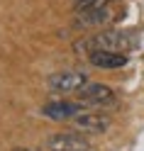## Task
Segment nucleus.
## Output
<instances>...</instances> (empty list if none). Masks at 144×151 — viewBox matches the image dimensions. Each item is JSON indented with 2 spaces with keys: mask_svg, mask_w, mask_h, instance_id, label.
<instances>
[{
  "mask_svg": "<svg viewBox=\"0 0 144 151\" xmlns=\"http://www.w3.org/2000/svg\"><path fill=\"white\" fill-rule=\"evenodd\" d=\"M73 151H88V149H73Z\"/></svg>",
  "mask_w": 144,
  "mask_h": 151,
  "instance_id": "obj_10",
  "label": "nucleus"
},
{
  "mask_svg": "<svg viewBox=\"0 0 144 151\" xmlns=\"http://www.w3.org/2000/svg\"><path fill=\"white\" fill-rule=\"evenodd\" d=\"M78 3H85V0H73V5H78Z\"/></svg>",
  "mask_w": 144,
  "mask_h": 151,
  "instance_id": "obj_9",
  "label": "nucleus"
},
{
  "mask_svg": "<svg viewBox=\"0 0 144 151\" xmlns=\"http://www.w3.org/2000/svg\"><path fill=\"white\" fill-rule=\"evenodd\" d=\"M46 146L51 151H73V149H85V141L76 134H54L49 137Z\"/></svg>",
  "mask_w": 144,
  "mask_h": 151,
  "instance_id": "obj_8",
  "label": "nucleus"
},
{
  "mask_svg": "<svg viewBox=\"0 0 144 151\" xmlns=\"http://www.w3.org/2000/svg\"><path fill=\"white\" fill-rule=\"evenodd\" d=\"M88 61H90V66H95V68H100V71H115V68L127 66V56H124L122 51L100 49V51L88 54Z\"/></svg>",
  "mask_w": 144,
  "mask_h": 151,
  "instance_id": "obj_6",
  "label": "nucleus"
},
{
  "mask_svg": "<svg viewBox=\"0 0 144 151\" xmlns=\"http://www.w3.org/2000/svg\"><path fill=\"white\" fill-rule=\"evenodd\" d=\"M85 83H88L85 71H59L46 78V88L59 95H69V93H78Z\"/></svg>",
  "mask_w": 144,
  "mask_h": 151,
  "instance_id": "obj_2",
  "label": "nucleus"
},
{
  "mask_svg": "<svg viewBox=\"0 0 144 151\" xmlns=\"http://www.w3.org/2000/svg\"><path fill=\"white\" fill-rule=\"evenodd\" d=\"M139 39L130 32H120V29H108V32H100V34H93L88 39H81L76 42V54H93V51H100V49H108V51H127V49H137Z\"/></svg>",
  "mask_w": 144,
  "mask_h": 151,
  "instance_id": "obj_1",
  "label": "nucleus"
},
{
  "mask_svg": "<svg viewBox=\"0 0 144 151\" xmlns=\"http://www.w3.org/2000/svg\"><path fill=\"white\" fill-rule=\"evenodd\" d=\"M17 151H22V149H17Z\"/></svg>",
  "mask_w": 144,
  "mask_h": 151,
  "instance_id": "obj_11",
  "label": "nucleus"
},
{
  "mask_svg": "<svg viewBox=\"0 0 144 151\" xmlns=\"http://www.w3.org/2000/svg\"><path fill=\"white\" fill-rule=\"evenodd\" d=\"M112 20V7H93V10H76L73 27L76 29H90V27H103Z\"/></svg>",
  "mask_w": 144,
  "mask_h": 151,
  "instance_id": "obj_4",
  "label": "nucleus"
},
{
  "mask_svg": "<svg viewBox=\"0 0 144 151\" xmlns=\"http://www.w3.org/2000/svg\"><path fill=\"white\" fill-rule=\"evenodd\" d=\"M78 100L88 107H112L117 102V95L105 86V83H95V81H88L85 86L76 93Z\"/></svg>",
  "mask_w": 144,
  "mask_h": 151,
  "instance_id": "obj_3",
  "label": "nucleus"
},
{
  "mask_svg": "<svg viewBox=\"0 0 144 151\" xmlns=\"http://www.w3.org/2000/svg\"><path fill=\"white\" fill-rule=\"evenodd\" d=\"M73 124H76V129L85 132V134H103V132H108L110 119L98 115V112L83 110V112H78V115L73 117Z\"/></svg>",
  "mask_w": 144,
  "mask_h": 151,
  "instance_id": "obj_5",
  "label": "nucleus"
},
{
  "mask_svg": "<svg viewBox=\"0 0 144 151\" xmlns=\"http://www.w3.org/2000/svg\"><path fill=\"white\" fill-rule=\"evenodd\" d=\"M85 107L78 105V102H71V100H56V102H46L42 107V115L44 117H51V119H73L78 112H83Z\"/></svg>",
  "mask_w": 144,
  "mask_h": 151,
  "instance_id": "obj_7",
  "label": "nucleus"
}]
</instances>
